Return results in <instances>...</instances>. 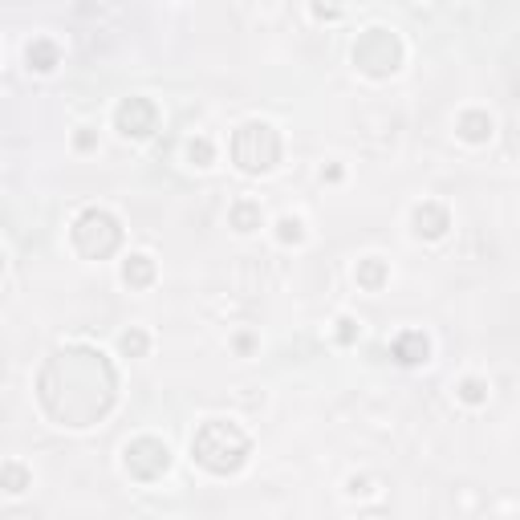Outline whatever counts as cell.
<instances>
[{
  "instance_id": "cell-1",
  "label": "cell",
  "mask_w": 520,
  "mask_h": 520,
  "mask_svg": "<svg viewBox=\"0 0 520 520\" xmlns=\"http://www.w3.org/2000/svg\"><path fill=\"white\" fill-rule=\"evenodd\" d=\"M191 451H195V459L211 471H236L244 463V455H248V439H244L236 427L211 419V422H203L199 435L191 439Z\"/></svg>"
},
{
  "instance_id": "cell-4",
  "label": "cell",
  "mask_w": 520,
  "mask_h": 520,
  "mask_svg": "<svg viewBox=\"0 0 520 520\" xmlns=\"http://www.w3.org/2000/svg\"><path fill=\"white\" fill-rule=\"evenodd\" d=\"M134 276V280H146L150 276V264H146V256H134V273H126V280Z\"/></svg>"
},
{
  "instance_id": "cell-3",
  "label": "cell",
  "mask_w": 520,
  "mask_h": 520,
  "mask_svg": "<svg viewBox=\"0 0 520 520\" xmlns=\"http://www.w3.org/2000/svg\"><path fill=\"white\" fill-rule=\"evenodd\" d=\"M252 220H256V208H252V203H240V208H236V224H240V232H252Z\"/></svg>"
},
{
  "instance_id": "cell-2",
  "label": "cell",
  "mask_w": 520,
  "mask_h": 520,
  "mask_svg": "<svg viewBox=\"0 0 520 520\" xmlns=\"http://www.w3.org/2000/svg\"><path fill=\"white\" fill-rule=\"evenodd\" d=\"M394 354H398V362H406V366H419V362H427V338H422V333H403L398 345H394Z\"/></svg>"
}]
</instances>
